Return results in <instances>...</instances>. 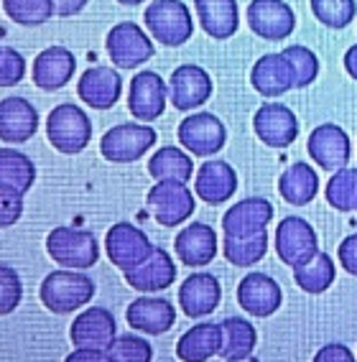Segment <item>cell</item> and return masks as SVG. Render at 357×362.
Segmentation results:
<instances>
[{
	"mask_svg": "<svg viewBox=\"0 0 357 362\" xmlns=\"http://www.w3.org/2000/svg\"><path fill=\"white\" fill-rule=\"evenodd\" d=\"M117 3H120V6H141L143 0H117Z\"/></svg>",
	"mask_w": 357,
	"mask_h": 362,
	"instance_id": "f907efd6",
	"label": "cell"
},
{
	"mask_svg": "<svg viewBox=\"0 0 357 362\" xmlns=\"http://www.w3.org/2000/svg\"><path fill=\"white\" fill-rule=\"evenodd\" d=\"M253 130L268 148H288L299 138V120L283 103H263L255 110Z\"/></svg>",
	"mask_w": 357,
	"mask_h": 362,
	"instance_id": "4fadbf2b",
	"label": "cell"
},
{
	"mask_svg": "<svg viewBox=\"0 0 357 362\" xmlns=\"http://www.w3.org/2000/svg\"><path fill=\"white\" fill-rule=\"evenodd\" d=\"M166 103H169V84L163 82L161 74L146 69L130 79L128 110L136 120L151 123V120L161 117L166 110Z\"/></svg>",
	"mask_w": 357,
	"mask_h": 362,
	"instance_id": "7c38bea8",
	"label": "cell"
},
{
	"mask_svg": "<svg viewBox=\"0 0 357 362\" xmlns=\"http://www.w3.org/2000/svg\"><path fill=\"white\" fill-rule=\"evenodd\" d=\"M21 214H23V194L0 187V230L16 225L21 220Z\"/></svg>",
	"mask_w": 357,
	"mask_h": 362,
	"instance_id": "7bdbcfd3",
	"label": "cell"
},
{
	"mask_svg": "<svg viewBox=\"0 0 357 362\" xmlns=\"http://www.w3.org/2000/svg\"><path fill=\"white\" fill-rule=\"evenodd\" d=\"M279 194L293 207H306L319 194V176L317 168L306 161H296L286 168L279 179Z\"/></svg>",
	"mask_w": 357,
	"mask_h": 362,
	"instance_id": "f546056e",
	"label": "cell"
},
{
	"mask_svg": "<svg viewBox=\"0 0 357 362\" xmlns=\"http://www.w3.org/2000/svg\"><path fill=\"white\" fill-rule=\"evenodd\" d=\"M125 319L143 334H163L176 324V309L169 298L141 296L125 309Z\"/></svg>",
	"mask_w": 357,
	"mask_h": 362,
	"instance_id": "603a6c76",
	"label": "cell"
},
{
	"mask_svg": "<svg viewBox=\"0 0 357 362\" xmlns=\"http://www.w3.org/2000/svg\"><path fill=\"white\" fill-rule=\"evenodd\" d=\"M312 13L327 28H347L357 16L355 0H312Z\"/></svg>",
	"mask_w": 357,
	"mask_h": 362,
	"instance_id": "f35d334b",
	"label": "cell"
},
{
	"mask_svg": "<svg viewBox=\"0 0 357 362\" xmlns=\"http://www.w3.org/2000/svg\"><path fill=\"white\" fill-rule=\"evenodd\" d=\"M36 181V166L26 153L16 148H0V187L26 194Z\"/></svg>",
	"mask_w": 357,
	"mask_h": 362,
	"instance_id": "1f68e13d",
	"label": "cell"
},
{
	"mask_svg": "<svg viewBox=\"0 0 357 362\" xmlns=\"http://www.w3.org/2000/svg\"><path fill=\"white\" fill-rule=\"evenodd\" d=\"M327 202L337 212H352L357 209V168H339L334 171L329 181H327Z\"/></svg>",
	"mask_w": 357,
	"mask_h": 362,
	"instance_id": "d590c367",
	"label": "cell"
},
{
	"mask_svg": "<svg viewBox=\"0 0 357 362\" xmlns=\"http://www.w3.org/2000/svg\"><path fill=\"white\" fill-rule=\"evenodd\" d=\"M217 233L207 222H189L182 233L176 235L174 250L184 265L189 268H201L209 265L217 255Z\"/></svg>",
	"mask_w": 357,
	"mask_h": 362,
	"instance_id": "ffe728a7",
	"label": "cell"
},
{
	"mask_svg": "<svg viewBox=\"0 0 357 362\" xmlns=\"http://www.w3.org/2000/svg\"><path fill=\"white\" fill-rule=\"evenodd\" d=\"M312 362H357V357H355V352L347 347V344L329 342V344H324V347L319 349Z\"/></svg>",
	"mask_w": 357,
	"mask_h": 362,
	"instance_id": "f6af8a7d",
	"label": "cell"
},
{
	"mask_svg": "<svg viewBox=\"0 0 357 362\" xmlns=\"http://www.w3.org/2000/svg\"><path fill=\"white\" fill-rule=\"evenodd\" d=\"M281 54H283V59L288 62V69H291V79L296 90H304V87H309V84L317 79L319 59L309 46H301V44L286 46Z\"/></svg>",
	"mask_w": 357,
	"mask_h": 362,
	"instance_id": "8d00e7d4",
	"label": "cell"
},
{
	"mask_svg": "<svg viewBox=\"0 0 357 362\" xmlns=\"http://www.w3.org/2000/svg\"><path fill=\"white\" fill-rule=\"evenodd\" d=\"M222 344H225L222 324L201 322L184 332L182 339L176 342V355L182 362H207L214 355H220Z\"/></svg>",
	"mask_w": 357,
	"mask_h": 362,
	"instance_id": "4316f807",
	"label": "cell"
},
{
	"mask_svg": "<svg viewBox=\"0 0 357 362\" xmlns=\"http://www.w3.org/2000/svg\"><path fill=\"white\" fill-rule=\"evenodd\" d=\"M105 250H107V258L112 260V265H117L125 273L138 268L148 258L153 252V243L141 227L130 225V222H115L105 235Z\"/></svg>",
	"mask_w": 357,
	"mask_h": 362,
	"instance_id": "9c48e42d",
	"label": "cell"
},
{
	"mask_svg": "<svg viewBox=\"0 0 357 362\" xmlns=\"http://www.w3.org/2000/svg\"><path fill=\"white\" fill-rule=\"evenodd\" d=\"M212 90H214L212 77L199 64L176 66L169 79V100L176 110L182 112L201 107V105L212 98Z\"/></svg>",
	"mask_w": 357,
	"mask_h": 362,
	"instance_id": "9a60e30c",
	"label": "cell"
},
{
	"mask_svg": "<svg viewBox=\"0 0 357 362\" xmlns=\"http://www.w3.org/2000/svg\"><path fill=\"white\" fill-rule=\"evenodd\" d=\"M146 28L158 44L163 46H184L194 33V18L187 3L182 0H153L146 13Z\"/></svg>",
	"mask_w": 357,
	"mask_h": 362,
	"instance_id": "3957f363",
	"label": "cell"
},
{
	"mask_svg": "<svg viewBox=\"0 0 357 362\" xmlns=\"http://www.w3.org/2000/svg\"><path fill=\"white\" fill-rule=\"evenodd\" d=\"M77 95L95 110H107L123 95V77L110 66H90L79 77Z\"/></svg>",
	"mask_w": 357,
	"mask_h": 362,
	"instance_id": "7402d4cb",
	"label": "cell"
},
{
	"mask_svg": "<svg viewBox=\"0 0 357 362\" xmlns=\"http://www.w3.org/2000/svg\"><path fill=\"white\" fill-rule=\"evenodd\" d=\"M225 362H260V360L250 355V357H238V360H225Z\"/></svg>",
	"mask_w": 357,
	"mask_h": 362,
	"instance_id": "681fc988",
	"label": "cell"
},
{
	"mask_svg": "<svg viewBox=\"0 0 357 362\" xmlns=\"http://www.w3.org/2000/svg\"><path fill=\"white\" fill-rule=\"evenodd\" d=\"M273 220V204L263 197H247L242 202H235L233 207L222 217L225 238H253L258 233H266V227Z\"/></svg>",
	"mask_w": 357,
	"mask_h": 362,
	"instance_id": "2e32d148",
	"label": "cell"
},
{
	"mask_svg": "<svg viewBox=\"0 0 357 362\" xmlns=\"http://www.w3.org/2000/svg\"><path fill=\"white\" fill-rule=\"evenodd\" d=\"M306 151L312 156V161H317L319 168L334 174L339 168H347V163H350L352 141L339 125L322 123L312 130V136L306 141Z\"/></svg>",
	"mask_w": 357,
	"mask_h": 362,
	"instance_id": "5bb4252c",
	"label": "cell"
},
{
	"mask_svg": "<svg viewBox=\"0 0 357 362\" xmlns=\"http://www.w3.org/2000/svg\"><path fill=\"white\" fill-rule=\"evenodd\" d=\"M46 138L59 153H82L92 141V120L79 105L62 103L46 117Z\"/></svg>",
	"mask_w": 357,
	"mask_h": 362,
	"instance_id": "7a4b0ae2",
	"label": "cell"
},
{
	"mask_svg": "<svg viewBox=\"0 0 357 362\" xmlns=\"http://www.w3.org/2000/svg\"><path fill=\"white\" fill-rule=\"evenodd\" d=\"M46 252L69 271H87L100 260L98 238L79 227H54L46 238Z\"/></svg>",
	"mask_w": 357,
	"mask_h": 362,
	"instance_id": "277c9868",
	"label": "cell"
},
{
	"mask_svg": "<svg viewBox=\"0 0 357 362\" xmlns=\"http://www.w3.org/2000/svg\"><path fill=\"white\" fill-rule=\"evenodd\" d=\"M105 49H107V57L112 59V64L117 69H136V66L146 64L148 59H153V52H156L148 33L133 21L115 23L107 31Z\"/></svg>",
	"mask_w": 357,
	"mask_h": 362,
	"instance_id": "8992f818",
	"label": "cell"
},
{
	"mask_svg": "<svg viewBox=\"0 0 357 362\" xmlns=\"http://www.w3.org/2000/svg\"><path fill=\"white\" fill-rule=\"evenodd\" d=\"M23 296V286H21L18 273L11 265L0 263V317L16 311V306L21 304Z\"/></svg>",
	"mask_w": 357,
	"mask_h": 362,
	"instance_id": "60d3db41",
	"label": "cell"
},
{
	"mask_svg": "<svg viewBox=\"0 0 357 362\" xmlns=\"http://www.w3.org/2000/svg\"><path fill=\"white\" fill-rule=\"evenodd\" d=\"M222 334H225V344H222L220 355L225 360H238V357H250L255 344H258V332L247 319L242 317H228L222 322Z\"/></svg>",
	"mask_w": 357,
	"mask_h": 362,
	"instance_id": "836d02e7",
	"label": "cell"
},
{
	"mask_svg": "<svg viewBox=\"0 0 357 362\" xmlns=\"http://www.w3.org/2000/svg\"><path fill=\"white\" fill-rule=\"evenodd\" d=\"M64 362H112L107 355V349H90V347H77L71 355H66Z\"/></svg>",
	"mask_w": 357,
	"mask_h": 362,
	"instance_id": "bcb514c9",
	"label": "cell"
},
{
	"mask_svg": "<svg viewBox=\"0 0 357 362\" xmlns=\"http://www.w3.org/2000/svg\"><path fill=\"white\" fill-rule=\"evenodd\" d=\"M87 3H90V0H54V8H57V16L69 18V16L82 13Z\"/></svg>",
	"mask_w": 357,
	"mask_h": 362,
	"instance_id": "7dc6e473",
	"label": "cell"
},
{
	"mask_svg": "<svg viewBox=\"0 0 357 362\" xmlns=\"http://www.w3.org/2000/svg\"><path fill=\"white\" fill-rule=\"evenodd\" d=\"M238 192V174L228 161H204L194 176V194L212 207L230 202Z\"/></svg>",
	"mask_w": 357,
	"mask_h": 362,
	"instance_id": "44dd1931",
	"label": "cell"
},
{
	"mask_svg": "<svg viewBox=\"0 0 357 362\" xmlns=\"http://www.w3.org/2000/svg\"><path fill=\"white\" fill-rule=\"evenodd\" d=\"M238 304L250 314V317L266 319L281 309L283 304V291L281 286L266 276V273H247L238 284Z\"/></svg>",
	"mask_w": 357,
	"mask_h": 362,
	"instance_id": "ac0fdd59",
	"label": "cell"
},
{
	"mask_svg": "<svg viewBox=\"0 0 357 362\" xmlns=\"http://www.w3.org/2000/svg\"><path fill=\"white\" fill-rule=\"evenodd\" d=\"M337 260L350 276H357V233L347 235L337 247Z\"/></svg>",
	"mask_w": 357,
	"mask_h": 362,
	"instance_id": "ee69618b",
	"label": "cell"
},
{
	"mask_svg": "<svg viewBox=\"0 0 357 362\" xmlns=\"http://www.w3.org/2000/svg\"><path fill=\"white\" fill-rule=\"evenodd\" d=\"M77 71V59L64 46H49L33 59L31 77L39 90L54 92L62 90Z\"/></svg>",
	"mask_w": 357,
	"mask_h": 362,
	"instance_id": "d6986e66",
	"label": "cell"
},
{
	"mask_svg": "<svg viewBox=\"0 0 357 362\" xmlns=\"http://www.w3.org/2000/svg\"><path fill=\"white\" fill-rule=\"evenodd\" d=\"M107 355L112 357V362H151L153 347L148 344V339L138 334H120L107 347Z\"/></svg>",
	"mask_w": 357,
	"mask_h": 362,
	"instance_id": "ab89813d",
	"label": "cell"
},
{
	"mask_svg": "<svg viewBox=\"0 0 357 362\" xmlns=\"http://www.w3.org/2000/svg\"><path fill=\"white\" fill-rule=\"evenodd\" d=\"M194 11L209 39L225 41L240 28L238 0H194Z\"/></svg>",
	"mask_w": 357,
	"mask_h": 362,
	"instance_id": "83f0119b",
	"label": "cell"
},
{
	"mask_svg": "<svg viewBox=\"0 0 357 362\" xmlns=\"http://www.w3.org/2000/svg\"><path fill=\"white\" fill-rule=\"evenodd\" d=\"M39 130V112L26 98H6L0 100V141L6 143H26Z\"/></svg>",
	"mask_w": 357,
	"mask_h": 362,
	"instance_id": "cb8c5ba5",
	"label": "cell"
},
{
	"mask_svg": "<svg viewBox=\"0 0 357 362\" xmlns=\"http://www.w3.org/2000/svg\"><path fill=\"white\" fill-rule=\"evenodd\" d=\"M117 337L115 317L103 306H90L69 327V339L74 347L107 349Z\"/></svg>",
	"mask_w": 357,
	"mask_h": 362,
	"instance_id": "e0dca14e",
	"label": "cell"
},
{
	"mask_svg": "<svg viewBox=\"0 0 357 362\" xmlns=\"http://www.w3.org/2000/svg\"><path fill=\"white\" fill-rule=\"evenodd\" d=\"M39 296L44 306L54 314H71V311L82 309L95 296V281L85 276L82 271H62L49 273L39 288Z\"/></svg>",
	"mask_w": 357,
	"mask_h": 362,
	"instance_id": "6da1fadb",
	"label": "cell"
},
{
	"mask_svg": "<svg viewBox=\"0 0 357 362\" xmlns=\"http://www.w3.org/2000/svg\"><path fill=\"white\" fill-rule=\"evenodd\" d=\"M3 8L18 26H41L57 13L54 0H3Z\"/></svg>",
	"mask_w": 357,
	"mask_h": 362,
	"instance_id": "74e56055",
	"label": "cell"
},
{
	"mask_svg": "<svg viewBox=\"0 0 357 362\" xmlns=\"http://www.w3.org/2000/svg\"><path fill=\"white\" fill-rule=\"evenodd\" d=\"M23 74H26V59L11 46H3V52H0V87H13L23 79Z\"/></svg>",
	"mask_w": 357,
	"mask_h": 362,
	"instance_id": "b9f144b4",
	"label": "cell"
},
{
	"mask_svg": "<svg viewBox=\"0 0 357 362\" xmlns=\"http://www.w3.org/2000/svg\"><path fill=\"white\" fill-rule=\"evenodd\" d=\"M146 202H148L156 222L163 227H176L187 222L197 207L194 192L187 184H179V181H156L151 187Z\"/></svg>",
	"mask_w": 357,
	"mask_h": 362,
	"instance_id": "ba28073f",
	"label": "cell"
},
{
	"mask_svg": "<svg viewBox=\"0 0 357 362\" xmlns=\"http://www.w3.org/2000/svg\"><path fill=\"white\" fill-rule=\"evenodd\" d=\"M222 301V286L220 281L209 273H194L179 288V304L189 319L209 317Z\"/></svg>",
	"mask_w": 357,
	"mask_h": 362,
	"instance_id": "484cf974",
	"label": "cell"
},
{
	"mask_svg": "<svg viewBox=\"0 0 357 362\" xmlns=\"http://www.w3.org/2000/svg\"><path fill=\"white\" fill-rule=\"evenodd\" d=\"M268 245H271L268 233H258L253 238H225L222 252L238 268H250L258 260H263V255L268 252Z\"/></svg>",
	"mask_w": 357,
	"mask_h": 362,
	"instance_id": "e575fe53",
	"label": "cell"
},
{
	"mask_svg": "<svg viewBox=\"0 0 357 362\" xmlns=\"http://www.w3.org/2000/svg\"><path fill=\"white\" fill-rule=\"evenodd\" d=\"M247 26L266 41H283L296 31V13L286 0H250Z\"/></svg>",
	"mask_w": 357,
	"mask_h": 362,
	"instance_id": "8fae6325",
	"label": "cell"
},
{
	"mask_svg": "<svg viewBox=\"0 0 357 362\" xmlns=\"http://www.w3.org/2000/svg\"><path fill=\"white\" fill-rule=\"evenodd\" d=\"M250 84L263 98H281L293 90V79L283 54H263L250 69Z\"/></svg>",
	"mask_w": 357,
	"mask_h": 362,
	"instance_id": "f1b7e54d",
	"label": "cell"
},
{
	"mask_svg": "<svg viewBox=\"0 0 357 362\" xmlns=\"http://www.w3.org/2000/svg\"><path fill=\"white\" fill-rule=\"evenodd\" d=\"M148 174L156 181H179L187 184L194 176V161L187 151L176 146H163L148 158Z\"/></svg>",
	"mask_w": 357,
	"mask_h": 362,
	"instance_id": "4dcf8cb0",
	"label": "cell"
},
{
	"mask_svg": "<svg viewBox=\"0 0 357 362\" xmlns=\"http://www.w3.org/2000/svg\"><path fill=\"white\" fill-rule=\"evenodd\" d=\"M337 279V265L327 252L319 250L306 265L293 268V281L306 293H324Z\"/></svg>",
	"mask_w": 357,
	"mask_h": 362,
	"instance_id": "d6a6232c",
	"label": "cell"
},
{
	"mask_svg": "<svg viewBox=\"0 0 357 362\" xmlns=\"http://www.w3.org/2000/svg\"><path fill=\"white\" fill-rule=\"evenodd\" d=\"M179 143L189 151L192 156H214L217 151H222L225 141H228V130L225 123L214 112H194V115L184 117L179 123Z\"/></svg>",
	"mask_w": 357,
	"mask_h": 362,
	"instance_id": "30bf717a",
	"label": "cell"
},
{
	"mask_svg": "<svg viewBox=\"0 0 357 362\" xmlns=\"http://www.w3.org/2000/svg\"><path fill=\"white\" fill-rule=\"evenodd\" d=\"M319 252L317 230H314L304 217H283L276 225V255L281 263L299 268Z\"/></svg>",
	"mask_w": 357,
	"mask_h": 362,
	"instance_id": "52a82bcc",
	"label": "cell"
},
{
	"mask_svg": "<svg viewBox=\"0 0 357 362\" xmlns=\"http://www.w3.org/2000/svg\"><path fill=\"white\" fill-rule=\"evenodd\" d=\"M344 69L352 79H357V44H352L347 52H344Z\"/></svg>",
	"mask_w": 357,
	"mask_h": 362,
	"instance_id": "c3c4849f",
	"label": "cell"
},
{
	"mask_svg": "<svg viewBox=\"0 0 357 362\" xmlns=\"http://www.w3.org/2000/svg\"><path fill=\"white\" fill-rule=\"evenodd\" d=\"M125 281L130 288H136L141 293L163 291L176 281V263L163 247H153V252L138 268L125 271Z\"/></svg>",
	"mask_w": 357,
	"mask_h": 362,
	"instance_id": "d4e9b609",
	"label": "cell"
},
{
	"mask_svg": "<svg viewBox=\"0 0 357 362\" xmlns=\"http://www.w3.org/2000/svg\"><path fill=\"white\" fill-rule=\"evenodd\" d=\"M158 136L148 123H120L100 141V153L112 163H133L156 146Z\"/></svg>",
	"mask_w": 357,
	"mask_h": 362,
	"instance_id": "5b68a950",
	"label": "cell"
},
{
	"mask_svg": "<svg viewBox=\"0 0 357 362\" xmlns=\"http://www.w3.org/2000/svg\"><path fill=\"white\" fill-rule=\"evenodd\" d=\"M0 52H3V46H0Z\"/></svg>",
	"mask_w": 357,
	"mask_h": 362,
	"instance_id": "816d5d0a",
	"label": "cell"
}]
</instances>
